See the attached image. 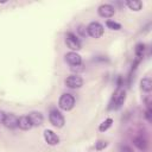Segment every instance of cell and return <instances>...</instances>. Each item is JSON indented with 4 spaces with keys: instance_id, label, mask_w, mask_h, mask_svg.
Masks as SVG:
<instances>
[{
    "instance_id": "8",
    "label": "cell",
    "mask_w": 152,
    "mask_h": 152,
    "mask_svg": "<svg viewBox=\"0 0 152 152\" xmlns=\"http://www.w3.org/2000/svg\"><path fill=\"white\" fill-rule=\"evenodd\" d=\"M43 135H44L45 141H46L49 145H51V146H55V145H57V144L59 142L58 135H57L53 131H51V129H45Z\"/></svg>"
},
{
    "instance_id": "3",
    "label": "cell",
    "mask_w": 152,
    "mask_h": 152,
    "mask_svg": "<svg viewBox=\"0 0 152 152\" xmlns=\"http://www.w3.org/2000/svg\"><path fill=\"white\" fill-rule=\"evenodd\" d=\"M49 120H50V124L53 126V127H57V128H62L65 124V120H64V116L62 115V113L57 109H51L50 110V114H49Z\"/></svg>"
},
{
    "instance_id": "19",
    "label": "cell",
    "mask_w": 152,
    "mask_h": 152,
    "mask_svg": "<svg viewBox=\"0 0 152 152\" xmlns=\"http://www.w3.org/2000/svg\"><path fill=\"white\" fill-rule=\"evenodd\" d=\"M144 50H145V45H144V44H138V45H137V48H135L137 57H142Z\"/></svg>"
},
{
    "instance_id": "4",
    "label": "cell",
    "mask_w": 152,
    "mask_h": 152,
    "mask_svg": "<svg viewBox=\"0 0 152 152\" xmlns=\"http://www.w3.org/2000/svg\"><path fill=\"white\" fill-rule=\"evenodd\" d=\"M103 31H104L103 30V26L100 23H97V21H91L87 26V32L93 38H100V37H102Z\"/></svg>"
},
{
    "instance_id": "6",
    "label": "cell",
    "mask_w": 152,
    "mask_h": 152,
    "mask_svg": "<svg viewBox=\"0 0 152 152\" xmlns=\"http://www.w3.org/2000/svg\"><path fill=\"white\" fill-rule=\"evenodd\" d=\"M65 86L70 89H77L83 86V80L78 75H70L65 78Z\"/></svg>"
},
{
    "instance_id": "11",
    "label": "cell",
    "mask_w": 152,
    "mask_h": 152,
    "mask_svg": "<svg viewBox=\"0 0 152 152\" xmlns=\"http://www.w3.org/2000/svg\"><path fill=\"white\" fill-rule=\"evenodd\" d=\"M18 127L23 131H30L33 127V125H32V122L27 115H23L18 119Z\"/></svg>"
},
{
    "instance_id": "15",
    "label": "cell",
    "mask_w": 152,
    "mask_h": 152,
    "mask_svg": "<svg viewBox=\"0 0 152 152\" xmlns=\"http://www.w3.org/2000/svg\"><path fill=\"white\" fill-rule=\"evenodd\" d=\"M133 144H134L138 148H140V150H145V148L147 147V141H146L145 138H142V135H139V137L134 138Z\"/></svg>"
},
{
    "instance_id": "20",
    "label": "cell",
    "mask_w": 152,
    "mask_h": 152,
    "mask_svg": "<svg viewBox=\"0 0 152 152\" xmlns=\"http://www.w3.org/2000/svg\"><path fill=\"white\" fill-rule=\"evenodd\" d=\"M120 150H121V152H133V150H132L129 146H127V145L121 146V147H120Z\"/></svg>"
},
{
    "instance_id": "7",
    "label": "cell",
    "mask_w": 152,
    "mask_h": 152,
    "mask_svg": "<svg viewBox=\"0 0 152 152\" xmlns=\"http://www.w3.org/2000/svg\"><path fill=\"white\" fill-rule=\"evenodd\" d=\"M114 12H115L114 7H113L112 5H108V4L101 5V6L99 7V10H97L99 15L102 17V18H110V17L114 15Z\"/></svg>"
},
{
    "instance_id": "16",
    "label": "cell",
    "mask_w": 152,
    "mask_h": 152,
    "mask_svg": "<svg viewBox=\"0 0 152 152\" xmlns=\"http://www.w3.org/2000/svg\"><path fill=\"white\" fill-rule=\"evenodd\" d=\"M112 125H113V120H112L110 118H107V119H104V120L100 124V126H99V131H100V132H106Z\"/></svg>"
},
{
    "instance_id": "17",
    "label": "cell",
    "mask_w": 152,
    "mask_h": 152,
    "mask_svg": "<svg viewBox=\"0 0 152 152\" xmlns=\"http://www.w3.org/2000/svg\"><path fill=\"white\" fill-rule=\"evenodd\" d=\"M106 25H107L108 28L114 30V31H119V30L121 28V25H120L119 23H116V21H113V20H107Z\"/></svg>"
},
{
    "instance_id": "9",
    "label": "cell",
    "mask_w": 152,
    "mask_h": 152,
    "mask_svg": "<svg viewBox=\"0 0 152 152\" xmlns=\"http://www.w3.org/2000/svg\"><path fill=\"white\" fill-rule=\"evenodd\" d=\"M65 61H66L70 65H72V66L81 65V63H82V58H81V56H80L77 52H74V51L65 53Z\"/></svg>"
},
{
    "instance_id": "10",
    "label": "cell",
    "mask_w": 152,
    "mask_h": 152,
    "mask_svg": "<svg viewBox=\"0 0 152 152\" xmlns=\"http://www.w3.org/2000/svg\"><path fill=\"white\" fill-rule=\"evenodd\" d=\"M4 126L7 127V128H17L18 127V118L14 115V114H11V113H6V116L4 119Z\"/></svg>"
},
{
    "instance_id": "18",
    "label": "cell",
    "mask_w": 152,
    "mask_h": 152,
    "mask_svg": "<svg viewBox=\"0 0 152 152\" xmlns=\"http://www.w3.org/2000/svg\"><path fill=\"white\" fill-rule=\"evenodd\" d=\"M107 145H108L107 141H104V140H99L97 142H95V148H96L97 151H101V150H103L104 147H107Z\"/></svg>"
},
{
    "instance_id": "2",
    "label": "cell",
    "mask_w": 152,
    "mask_h": 152,
    "mask_svg": "<svg viewBox=\"0 0 152 152\" xmlns=\"http://www.w3.org/2000/svg\"><path fill=\"white\" fill-rule=\"evenodd\" d=\"M58 106H59V108H61L62 110H65V112L71 110V109L74 108V106H75V97H74L71 94L65 93V94H63V95L59 97V100H58Z\"/></svg>"
},
{
    "instance_id": "21",
    "label": "cell",
    "mask_w": 152,
    "mask_h": 152,
    "mask_svg": "<svg viewBox=\"0 0 152 152\" xmlns=\"http://www.w3.org/2000/svg\"><path fill=\"white\" fill-rule=\"evenodd\" d=\"M5 116H6V113H5L4 110H0V124H2V122H4Z\"/></svg>"
},
{
    "instance_id": "14",
    "label": "cell",
    "mask_w": 152,
    "mask_h": 152,
    "mask_svg": "<svg viewBox=\"0 0 152 152\" xmlns=\"http://www.w3.org/2000/svg\"><path fill=\"white\" fill-rule=\"evenodd\" d=\"M126 5L129 7V10L135 11V12L140 11L141 7H142V2H141L140 0H129V1L126 2Z\"/></svg>"
},
{
    "instance_id": "1",
    "label": "cell",
    "mask_w": 152,
    "mask_h": 152,
    "mask_svg": "<svg viewBox=\"0 0 152 152\" xmlns=\"http://www.w3.org/2000/svg\"><path fill=\"white\" fill-rule=\"evenodd\" d=\"M125 100H126V91H125V89H121V88H119V89H116V91L114 93V95H113V97H112V101H110V106L108 107L109 109H118V108H120L122 104H124V102H125Z\"/></svg>"
},
{
    "instance_id": "5",
    "label": "cell",
    "mask_w": 152,
    "mask_h": 152,
    "mask_svg": "<svg viewBox=\"0 0 152 152\" xmlns=\"http://www.w3.org/2000/svg\"><path fill=\"white\" fill-rule=\"evenodd\" d=\"M65 43H66L68 48L71 49L74 52L75 51H78L81 49V42H80V39L74 33H71V32H68L65 34Z\"/></svg>"
},
{
    "instance_id": "12",
    "label": "cell",
    "mask_w": 152,
    "mask_h": 152,
    "mask_svg": "<svg viewBox=\"0 0 152 152\" xmlns=\"http://www.w3.org/2000/svg\"><path fill=\"white\" fill-rule=\"evenodd\" d=\"M27 116L30 118L33 127L34 126H40L43 124V121H44V116H43V114L40 112H31V113H28Z\"/></svg>"
},
{
    "instance_id": "13",
    "label": "cell",
    "mask_w": 152,
    "mask_h": 152,
    "mask_svg": "<svg viewBox=\"0 0 152 152\" xmlns=\"http://www.w3.org/2000/svg\"><path fill=\"white\" fill-rule=\"evenodd\" d=\"M140 88L144 91H146V93L151 91V89H152V81H151V78L150 77H144L140 81Z\"/></svg>"
}]
</instances>
